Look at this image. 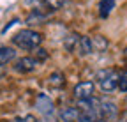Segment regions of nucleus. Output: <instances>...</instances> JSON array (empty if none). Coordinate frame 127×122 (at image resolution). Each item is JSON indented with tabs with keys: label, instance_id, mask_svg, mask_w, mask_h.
I'll return each mask as SVG.
<instances>
[{
	"label": "nucleus",
	"instance_id": "nucleus-4",
	"mask_svg": "<svg viewBox=\"0 0 127 122\" xmlns=\"http://www.w3.org/2000/svg\"><path fill=\"white\" fill-rule=\"evenodd\" d=\"M94 90H95V83L87 80V81L76 83L72 88V94L76 99H88V97H94Z\"/></svg>",
	"mask_w": 127,
	"mask_h": 122
},
{
	"label": "nucleus",
	"instance_id": "nucleus-11",
	"mask_svg": "<svg viewBox=\"0 0 127 122\" xmlns=\"http://www.w3.org/2000/svg\"><path fill=\"white\" fill-rule=\"evenodd\" d=\"M92 44H94V51H106L108 48V41L102 36H95L92 39Z\"/></svg>",
	"mask_w": 127,
	"mask_h": 122
},
{
	"label": "nucleus",
	"instance_id": "nucleus-9",
	"mask_svg": "<svg viewBox=\"0 0 127 122\" xmlns=\"http://www.w3.org/2000/svg\"><path fill=\"white\" fill-rule=\"evenodd\" d=\"M37 108H39V112L42 113V117L55 113V112H53V103H51V99L46 97V96H39V99H37Z\"/></svg>",
	"mask_w": 127,
	"mask_h": 122
},
{
	"label": "nucleus",
	"instance_id": "nucleus-8",
	"mask_svg": "<svg viewBox=\"0 0 127 122\" xmlns=\"http://www.w3.org/2000/svg\"><path fill=\"white\" fill-rule=\"evenodd\" d=\"M12 60H16V50L11 46H0V69L11 64Z\"/></svg>",
	"mask_w": 127,
	"mask_h": 122
},
{
	"label": "nucleus",
	"instance_id": "nucleus-6",
	"mask_svg": "<svg viewBox=\"0 0 127 122\" xmlns=\"http://www.w3.org/2000/svg\"><path fill=\"white\" fill-rule=\"evenodd\" d=\"M117 113H118V108H117V104L113 101H108V99L101 101V117H102V120H113L117 117Z\"/></svg>",
	"mask_w": 127,
	"mask_h": 122
},
{
	"label": "nucleus",
	"instance_id": "nucleus-10",
	"mask_svg": "<svg viewBox=\"0 0 127 122\" xmlns=\"http://www.w3.org/2000/svg\"><path fill=\"white\" fill-rule=\"evenodd\" d=\"M115 4H117V0H101V2H99V14H101V18H108L109 12L115 9Z\"/></svg>",
	"mask_w": 127,
	"mask_h": 122
},
{
	"label": "nucleus",
	"instance_id": "nucleus-2",
	"mask_svg": "<svg viewBox=\"0 0 127 122\" xmlns=\"http://www.w3.org/2000/svg\"><path fill=\"white\" fill-rule=\"evenodd\" d=\"M118 78H120V74L115 69H102V71H97V74H95V80H97L102 92H113V90H117L118 88Z\"/></svg>",
	"mask_w": 127,
	"mask_h": 122
},
{
	"label": "nucleus",
	"instance_id": "nucleus-16",
	"mask_svg": "<svg viewBox=\"0 0 127 122\" xmlns=\"http://www.w3.org/2000/svg\"><path fill=\"white\" fill-rule=\"evenodd\" d=\"M39 122H60V120H58V115L53 113V115H44Z\"/></svg>",
	"mask_w": 127,
	"mask_h": 122
},
{
	"label": "nucleus",
	"instance_id": "nucleus-12",
	"mask_svg": "<svg viewBox=\"0 0 127 122\" xmlns=\"http://www.w3.org/2000/svg\"><path fill=\"white\" fill-rule=\"evenodd\" d=\"M42 2V5L48 9V11H58V9H62L64 7V4H65V0H41Z\"/></svg>",
	"mask_w": 127,
	"mask_h": 122
},
{
	"label": "nucleus",
	"instance_id": "nucleus-3",
	"mask_svg": "<svg viewBox=\"0 0 127 122\" xmlns=\"http://www.w3.org/2000/svg\"><path fill=\"white\" fill-rule=\"evenodd\" d=\"M39 64L41 62L37 58H34V57H21V58H16L14 60V66L12 67H14V71H18L21 74H28V73H34Z\"/></svg>",
	"mask_w": 127,
	"mask_h": 122
},
{
	"label": "nucleus",
	"instance_id": "nucleus-1",
	"mask_svg": "<svg viewBox=\"0 0 127 122\" xmlns=\"http://www.w3.org/2000/svg\"><path fill=\"white\" fill-rule=\"evenodd\" d=\"M41 42H42V34H39L37 30H32V28H23L12 36V44L25 51L37 50L41 46Z\"/></svg>",
	"mask_w": 127,
	"mask_h": 122
},
{
	"label": "nucleus",
	"instance_id": "nucleus-7",
	"mask_svg": "<svg viewBox=\"0 0 127 122\" xmlns=\"http://www.w3.org/2000/svg\"><path fill=\"white\" fill-rule=\"evenodd\" d=\"M76 50H78V53L81 55V57H87V55H90V53L94 51L92 37H88V36H81V37L78 39V46H76Z\"/></svg>",
	"mask_w": 127,
	"mask_h": 122
},
{
	"label": "nucleus",
	"instance_id": "nucleus-5",
	"mask_svg": "<svg viewBox=\"0 0 127 122\" xmlns=\"http://www.w3.org/2000/svg\"><path fill=\"white\" fill-rule=\"evenodd\" d=\"M78 119H79L78 106H64L58 112V120L60 122H78Z\"/></svg>",
	"mask_w": 127,
	"mask_h": 122
},
{
	"label": "nucleus",
	"instance_id": "nucleus-13",
	"mask_svg": "<svg viewBox=\"0 0 127 122\" xmlns=\"http://www.w3.org/2000/svg\"><path fill=\"white\" fill-rule=\"evenodd\" d=\"M50 85H53L55 88H60L64 85V74L62 73H53L50 76Z\"/></svg>",
	"mask_w": 127,
	"mask_h": 122
},
{
	"label": "nucleus",
	"instance_id": "nucleus-14",
	"mask_svg": "<svg viewBox=\"0 0 127 122\" xmlns=\"http://www.w3.org/2000/svg\"><path fill=\"white\" fill-rule=\"evenodd\" d=\"M118 90L127 92V71H125V73H120V78H118Z\"/></svg>",
	"mask_w": 127,
	"mask_h": 122
},
{
	"label": "nucleus",
	"instance_id": "nucleus-17",
	"mask_svg": "<svg viewBox=\"0 0 127 122\" xmlns=\"http://www.w3.org/2000/svg\"><path fill=\"white\" fill-rule=\"evenodd\" d=\"M99 122H104V120H99Z\"/></svg>",
	"mask_w": 127,
	"mask_h": 122
},
{
	"label": "nucleus",
	"instance_id": "nucleus-15",
	"mask_svg": "<svg viewBox=\"0 0 127 122\" xmlns=\"http://www.w3.org/2000/svg\"><path fill=\"white\" fill-rule=\"evenodd\" d=\"M11 122H39V120H37L34 115H30V113H28V115H20V117H14Z\"/></svg>",
	"mask_w": 127,
	"mask_h": 122
}]
</instances>
